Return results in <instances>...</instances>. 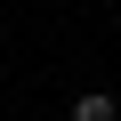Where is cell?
I'll return each mask as SVG.
<instances>
[{
  "label": "cell",
  "mask_w": 121,
  "mask_h": 121,
  "mask_svg": "<svg viewBox=\"0 0 121 121\" xmlns=\"http://www.w3.org/2000/svg\"><path fill=\"white\" fill-rule=\"evenodd\" d=\"M73 121H121V105H113V97H105V89H89V97H81V105H73Z\"/></svg>",
  "instance_id": "6da1fadb"
}]
</instances>
